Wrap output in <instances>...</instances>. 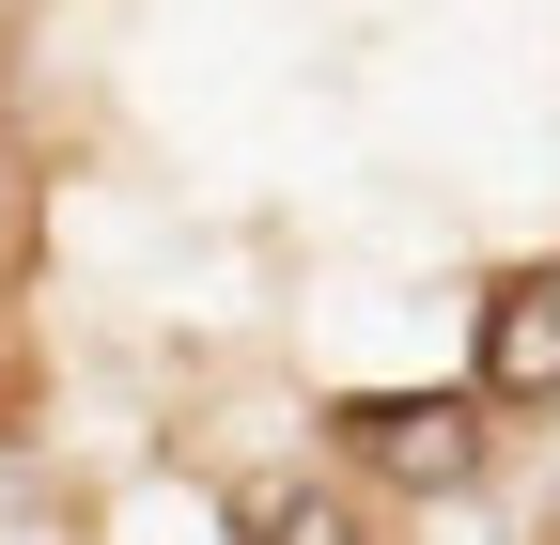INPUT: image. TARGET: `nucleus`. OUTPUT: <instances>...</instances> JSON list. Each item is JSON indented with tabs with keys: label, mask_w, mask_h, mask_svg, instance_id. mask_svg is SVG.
Returning <instances> with one entry per match:
<instances>
[{
	"label": "nucleus",
	"mask_w": 560,
	"mask_h": 545,
	"mask_svg": "<svg viewBox=\"0 0 560 545\" xmlns=\"http://www.w3.org/2000/svg\"><path fill=\"white\" fill-rule=\"evenodd\" d=\"M327 467L359 499H467L482 467H499V405L467 374L452 390H342L327 405Z\"/></svg>",
	"instance_id": "obj_1"
},
{
	"label": "nucleus",
	"mask_w": 560,
	"mask_h": 545,
	"mask_svg": "<svg viewBox=\"0 0 560 545\" xmlns=\"http://www.w3.org/2000/svg\"><path fill=\"white\" fill-rule=\"evenodd\" d=\"M467 390L499 405V421H545V405H560V250H529V265L482 281V312H467Z\"/></svg>",
	"instance_id": "obj_2"
},
{
	"label": "nucleus",
	"mask_w": 560,
	"mask_h": 545,
	"mask_svg": "<svg viewBox=\"0 0 560 545\" xmlns=\"http://www.w3.org/2000/svg\"><path fill=\"white\" fill-rule=\"evenodd\" d=\"M234 545H389V530H374V499L342 467H249L234 484Z\"/></svg>",
	"instance_id": "obj_3"
}]
</instances>
